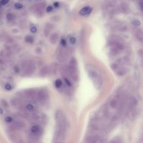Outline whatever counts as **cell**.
Masks as SVG:
<instances>
[{"label":"cell","mask_w":143,"mask_h":143,"mask_svg":"<svg viewBox=\"0 0 143 143\" xmlns=\"http://www.w3.org/2000/svg\"><path fill=\"white\" fill-rule=\"evenodd\" d=\"M1 4H0V7H1Z\"/></svg>","instance_id":"40"},{"label":"cell","mask_w":143,"mask_h":143,"mask_svg":"<svg viewBox=\"0 0 143 143\" xmlns=\"http://www.w3.org/2000/svg\"><path fill=\"white\" fill-rule=\"evenodd\" d=\"M86 71L96 89H99L102 86L103 79L99 70L93 64L86 65Z\"/></svg>","instance_id":"2"},{"label":"cell","mask_w":143,"mask_h":143,"mask_svg":"<svg viewBox=\"0 0 143 143\" xmlns=\"http://www.w3.org/2000/svg\"><path fill=\"white\" fill-rule=\"evenodd\" d=\"M135 36L139 41H143V31L141 30L138 29L137 30H136Z\"/></svg>","instance_id":"16"},{"label":"cell","mask_w":143,"mask_h":143,"mask_svg":"<svg viewBox=\"0 0 143 143\" xmlns=\"http://www.w3.org/2000/svg\"><path fill=\"white\" fill-rule=\"evenodd\" d=\"M21 68L24 71V75H30L34 72L36 69V66L34 63L31 61H26L22 63Z\"/></svg>","instance_id":"4"},{"label":"cell","mask_w":143,"mask_h":143,"mask_svg":"<svg viewBox=\"0 0 143 143\" xmlns=\"http://www.w3.org/2000/svg\"><path fill=\"white\" fill-rule=\"evenodd\" d=\"M9 2V0H1V1H0V4L1 5H5L6 4H7Z\"/></svg>","instance_id":"33"},{"label":"cell","mask_w":143,"mask_h":143,"mask_svg":"<svg viewBox=\"0 0 143 143\" xmlns=\"http://www.w3.org/2000/svg\"><path fill=\"white\" fill-rule=\"evenodd\" d=\"M58 64H54V66H53V71L54 73H56V72H57L58 71Z\"/></svg>","instance_id":"27"},{"label":"cell","mask_w":143,"mask_h":143,"mask_svg":"<svg viewBox=\"0 0 143 143\" xmlns=\"http://www.w3.org/2000/svg\"><path fill=\"white\" fill-rule=\"evenodd\" d=\"M11 104L14 107H19V108H22L23 106L21 104V102L20 101L19 99L16 98H12L11 100Z\"/></svg>","instance_id":"14"},{"label":"cell","mask_w":143,"mask_h":143,"mask_svg":"<svg viewBox=\"0 0 143 143\" xmlns=\"http://www.w3.org/2000/svg\"><path fill=\"white\" fill-rule=\"evenodd\" d=\"M25 41L30 44H32L34 42V38L31 35H27L25 37Z\"/></svg>","instance_id":"19"},{"label":"cell","mask_w":143,"mask_h":143,"mask_svg":"<svg viewBox=\"0 0 143 143\" xmlns=\"http://www.w3.org/2000/svg\"><path fill=\"white\" fill-rule=\"evenodd\" d=\"M25 124L24 122L20 121H17L14 122L12 126V130H21L25 127Z\"/></svg>","instance_id":"12"},{"label":"cell","mask_w":143,"mask_h":143,"mask_svg":"<svg viewBox=\"0 0 143 143\" xmlns=\"http://www.w3.org/2000/svg\"><path fill=\"white\" fill-rule=\"evenodd\" d=\"M38 99L40 102H44L47 100L49 95L47 90L45 89H41L38 93Z\"/></svg>","instance_id":"6"},{"label":"cell","mask_w":143,"mask_h":143,"mask_svg":"<svg viewBox=\"0 0 143 143\" xmlns=\"http://www.w3.org/2000/svg\"><path fill=\"white\" fill-rule=\"evenodd\" d=\"M6 19H7L8 21H12L13 19H14V15L11 14V13H9L6 16Z\"/></svg>","instance_id":"23"},{"label":"cell","mask_w":143,"mask_h":143,"mask_svg":"<svg viewBox=\"0 0 143 143\" xmlns=\"http://www.w3.org/2000/svg\"><path fill=\"white\" fill-rule=\"evenodd\" d=\"M132 24L135 26H139L141 25V23L138 20H134L132 22Z\"/></svg>","instance_id":"24"},{"label":"cell","mask_w":143,"mask_h":143,"mask_svg":"<svg viewBox=\"0 0 143 143\" xmlns=\"http://www.w3.org/2000/svg\"><path fill=\"white\" fill-rule=\"evenodd\" d=\"M38 95L37 92L34 89H28L24 91L22 94V96L28 99H34Z\"/></svg>","instance_id":"5"},{"label":"cell","mask_w":143,"mask_h":143,"mask_svg":"<svg viewBox=\"0 0 143 143\" xmlns=\"http://www.w3.org/2000/svg\"><path fill=\"white\" fill-rule=\"evenodd\" d=\"M3 113H4V110L0 107V114H3Z\"/></svg>","instance_id":"39"},{"label":"cell","mask_w":143,"mask_h":143,"mask_svg":"<svg viewBox=\"0 0 143 143\" xmlns=\"http://www.w3.org/2000/svg\"><path fill=\"white\" fill-rule=\"evenodd\" d=\"M85 35L83 34H82L81 35V45L82 46V48H83L84 45H85Z\"/></svg>","instance_id":"22"},{"label":"cell","mask_w":143,"mask_h":143,"mask_svg":"<svg viewBox=\"0 0 143 143\" xmlns=\"http://www.w3.org/2000/svg\"><path fill=\"white\" fill-rule=\"evenodd\" d=\"M77 67L78 65L77 61H76V59L74 58H73L70 61L67 72L69 75L71 76V77L75 81H77L78 78Z\"/></svg>","instance_id":"3"},{"label":"cell","mask_w":143,"mask_h":143,"mask_svg":"<svg viewBox=\"0 0 143 143\" xmlns=\"http://www.w3.org/2000/svg\"><path fill=\"white\" fill-rule=\"evenodd\" d=\"M59 2H54V6L55 7H59Z\"/></svg>","instance_id":"38"},{"label":"cell","mask_w":143,"mask_h":143,"mask_svg":"<svg viewBox=\"0 0 143 143\" xmlns=\"http://www.w3.org/2000/svg\"><path fill=\"white\" fill-rule=\"evenodd\" d=\"M56 121V129L54 136V142H61L64 141L67 128V121L66 117L63 111L58 110L55 115Z\"/></svg>","instance_id":"1"},{"label":"cell","mask_w":143,"mask_h":143,"mask_svg":"<svg viewBox=\"0 0 143 143\" xmlns=\"http://www.w3.org/2000/svg\"><path fill=\"white\" fill-rule=\"evenodd\" d=\"M1 102L2 105L4 106V107H5V108H7L8 107L9 104H8V103L7 102V101L5 100V99H2Z\"/></svg>","instance_id":"25"},{"label":"cell","mask_w":143,"mask_h":143,"mask_svg":"<svg viewBox=\"0 0 143 143\" xmlns=\"http://www.w3.org/2000/svg\"><path fill=\"white\" fill-rule=\"evenodd\" d=\"M31 31L32 33H35L37 31V28L35 26H32V27L31 28Z\"/></svg>","instance_id":"34"},{"label":"cell","mask_w":143,"mask_h":143,"mask_svg":"<svg viewBox=\"0 0 143 143\" xmlns=\"http://www.w3.org/2000/svg\"><path fill=\"white\" fill-rule=\"evenodd\" d=\"M49 73V67L48 65H45L40 70L39 75L40 77H45Z\"/></svg>","instance_id":"10"},{"label":"cell","mask_w":143,"mask_h":143,"mask_svg":"<svg viewBox=\"0 0 143 143\" xmlns=\"http://www.w3.org/2000/svg\"><path fill=\"white\" fill-rule=\"evenodd\" d=\"M26 108H27V110H28L29 111H32V110L34 108V106H33L31 104H28L27 105H26Z\"/></svg>","instance_id":"28"},{"label":"cell","mask_w":143,"mask_h":143,"mask_svg":"<svg viewBox=\"0 0 143 143\" xmlns=\"http://www.w3.org/2000/svg\"><path fill=\"white\" fill-rule=\"evenodd\" d=\"M118 98H119V96H117L116 98H114L111 99L110 101L109 106L111 108L115 109V108L118 107L119 104V101Z\"/></svg>","instance_id":"11"},{"label":"cell","mask_w":143,"mask_h":143,"mask_svg":"<svg viewBox=\"0 0 143 143\" xmlns=\"http://www.w3.org/2000/svg\"><path fill=\"white\" fill-rule=\"evenodd\" d=\"M68 56V52L66 49L62 48L59 50L57 55V59L59 62H63L67 59Z\"/></svg>","instance_id":"7"},{"label":"cell","mask_w":143,"mask_h":143,"mask_svg":"<svg viewBox=\"0 0 143 143\" xmlns=\"http://www.w3.org/2000/svg\"><path fill=\"white\" fill-rule=\"evenodd\" d=\"M128 107L130 111H132L136 107V106L138 105V100L135 97L133 96H131L130 97H129V100H128Z\"/></svg>","instance_id":"8"},{"label":"cell","mask_w":143,"mask_h":143,"mask_svg":"<svg viewBox=\"0 0 143 143\" xmlns=\"http://www.w3.org/2000/svg\"><path fill=\"white\" fill-rule=\"evenodd\" d=\"M69 43L71 45H74L76 42V39L74 37H71L69 38Z\"/></svg>","instance_id":"26"},{"label":"cell","mask_w":143,"mask_h":143,"mask_svg":"<svg viewBox=\"0 0 143 143\" xmlns=\"http://www.w3.org/2000/svg\"><path fill=\"white\" fill-rule=\"evenodd\" d=\"M5 88L6 89V90L10 91L11 89H12V86H11V85L10 84L7 83V84H6V85L5 86Z\"/></svg>","instance_id":"30"},{"label":"cell","mask_w":143,"mask_h":143,"mask_svg":"<svg viewBox=\"0 0 143 143\" xmlns=\"http://www.w3.org/2000/svg\"><path fill=\"white\" fill-rule=\"evenodd\" d=\"M58 38H59L58 35L56 34V33H53V34H52L51 35V36H50V39H49L50 42H51L52 44L54 45L56 43H57L58 40Z\"/></svg>","instance_id":"15"},{"label":"cell","mask_w":143,"mask_h":143,"mask_svg":"<svg viewBox=\"0 0 143 143\" xmlns=\"http://www.w3.org/2000/svg\"><path fill=\"white\" fill-rule=\"evenodd\" d=\"M14 71L16 72V73H18L19 72V68L18 66H15V67H14Z\"/></svg>","instance_id":"37"},{"label":"cell","mask_w":143,"mask_h":143,"mask_svg":"<svg viewBox=\"0 0 143 143\" xmlns=\"http://www.w3.org/2000/svg\"><path fill=\"white\" fill-rule=\"evenodd\" d=\"M19 115L21 116V117H24V118H28L29 117V114H28L27 112L23 110H22L21 111H20Z\"/></svg>","instance_id":"20"},{"label":"cell","mask_w":143,"mask_h":143,"mask_svg":"<svg viewBox=\"0 0 143 143\" xmlns=\"http://www.w3.org/2000/svg\"><path fill=\"white\" fill-rule=\"evenodd\" d=\"M15 7L16 9H22L23 6L21 4H19V3H16L15 4Z\"/></svg>","instance_id":"29"},{"label":"cell","mask_w":143,"mask_h":143,"mask_svg":"<svg viewBox=\"0 0 143 143\" xmlns=\"http://www.w3.org/2000/svg\"><path fill=\"white\" fill-rule=\"evenodd\" d=\"M138 3L140 7V9L143 11V0H139Z\"/></svg>","instance_id":"32"},{"label":"cell","mask_w":143,"mask_h":143,"mask_svg":"<svg viewBox=\"0 0 143 143\" xmlns=\"http://www.w3.org/2000/svg\"><path fill=\"white\" fill-rule=\"evenodd\" d=\"M52 10H53L52 6H48L47 8H46V11H47L48 12H50L52 11Z\"/></svg>","instance_id":"35"},{"label":"cell","mask_w":143,"mask_h":143,"mask_svg":"<svg viewBox=\"0 0 143 143\" xmlns=\"http://www.w3.org/2000/svg\"><path fill=\"white\" fill-rule=\"evenodd\" d=\"M62 85V82L61 79H56L55 82V86L56 88H60Z\"/></svg>","instance_id":"21"},{"label":"cell","mask_w":143,"mask_h":143,"mask_svg":"<svg viewBox=\"0 0 143 143\" xmlns=\"http://www.w3.org/2000/svg\"><path fill=\"white\" fill-rule=\"evenodd\" d=\"M31 134L34 137V139L39 137L42 134V129L38 125H34L31 128Z\"/></svg>","instance_id":"9"},{"label":"cell","mask_w":143,"mask_h":143,"mask_svg":"<svg viewBox=\"0 0 143 143\" xmlns=\"http://www.w3.org/2000/svg\"><path fill=\"white\" fill-rule=\"evenodd\" d=\"M52 29V26L51 24H46L45 29H44V35H45L46 37H48L49 36V34H50V32H51V30Z\"/></svg>","instance_id":"18"},{"label":"cell","mask_w":143,"mask_h":143,"mask_svg":"<svg viewBox=\"0 0 143 143\" xmlns=\"http://www.w3.org/2000/svg\"><path fill=\"white\" fill-rule=\"evenodd\" d=\"M0 56L2 58H5V59H8L10 58L11 54L9 51H2L0 52Z\"/></svg>","instance_id":"17"},{"label":"cell","mask_w":143,"mask_h":143,"mask_svg":"<svg viewBox=\"0 0 143 143\" xmlns=\"http://www.w3.org/2000/svg\"><path fill=\"white\" fill-rule=\"evenodd\" d=\"M12 120L13 119L11 117H10V116H7V117H6L5 118V121L7 122H11L12 121Z\"/></svg>","instance_id":"31"},{"label":"cell","mask_w":143,"mask_h":143,"mask_svg":"<svg viewBox=\"0 0 143 143\" xmlns=\"http://www.w3.org/2000/svg\"><path fill=\"white\" fill-rule=\"evenodd\" d=\"M66 41L64 39H62V40H61V44L62 45V46H65V45H66Z\"/></svg>","instance_id":"36"},{"label":"cell","mask_w":143,"mask_h":143,"mask_svg":"<svg viewBox=\"0 0 143 143\" xmlns=\"http://www.w3.org/2000/svg\"><path fill=\"white\" fill-rule=\"evenodd\" d=\"M92 11V9L91 7H89V6H86V7H85L81 10V11H79V14L82 16L87 15L90 14Z\"/></svg>","instance_id":"13"}]
</instances>
